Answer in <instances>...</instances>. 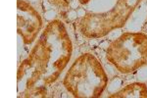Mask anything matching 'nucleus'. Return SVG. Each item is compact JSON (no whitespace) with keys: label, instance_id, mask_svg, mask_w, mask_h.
<instances>
[{"label":"nucleus","instance_id":"f257e3e1","mask_svg":"<svg viewBox=\"0 0 147 98\" xmlns=\"http://www.w3.org/2000/svg\"><path fill=\"white\" fill-rule=\"evenodd\" d=\"M72 53V40L64 24L52 21L18 69V82L26 80V96L35 97L40 80L43 88L55 82L70 62Z\"/></svg>","mask_w":147,"mask_h":98},{"label":"nucleus","instance_id":"f03ea898","mask_svg":"<svg viewBox=\"0 0 147 98\" xmlns=\"http://www.w3.org/2000/svg\"><path fill=\"white\" fill-rule=\"evenodd\" d=\"M109 78L100 61L91 53L78 57L66 73L63 84L74 97H100Z\"/></svg>","mask_w":147,"mask_h":98},{"label":"nucleus","instance_id":"7ed1b4c3","mask_svg":"<svg viewBox=\"0 0 147 98\" xmlns=\"http://www.w3.org/2000/svg\"><path fill=\"white\" fill-rule=\"evenodd\" d=\"M106 60L120 73H134L147 65V34L124 32L109 44Z\"/></svg>","mask_w":147,"mask_h":98},{"label":"nucleus","instance_id":"20e7f679","mask_svg":"<svg viewBox=\"0 0 147 98\" xmlns=\"http://www.w3.org/2000/svg\"><path fill=\"white\" fill-rule=\"evenodd\" d=\"M142 0H117L113 8L102 13H86L79 21L80 32L86 38H100L123 28Z\"/></svg>","mask_w":147,"mask_h":98},{"label":"nucleus","instance_id":"39448f33","mask_svg":"<svg viewBox=\"0 0 147 98\" xmlns=\"http://www.w3.org/2000/svg\"><path fill=\"white\" fill-rule=\"evenodd\" d=\"M18 34L25 44H30L35 40L42 27V19L39 13L25 0H18Z\"/></svg>","mask_w":147,"mask_h":98},{"label":"nucleus","instance_id":"423d86ee","mask_svg":"<svg viewBox=\"0 0 147 98\" xmlns=\"http://www.w3.org/2000/svg\"><path fill=\"white\" fill-rule=\"evenodd\" d=\"M110 98H147V85L143 82H132L119 91L109 96Z\"/></svg>","mask_w":147,"mask_h":98},{"label":"nucleus","instance_id":"0eeeda50","mask_svg":"<svg viewBox=\"0 0 147 98\" xmlns=\"http://www.w3.org/2000/svg\"><path fill=\"white\" fill-rule=\"evenodd\" d=\"M52 3L56 6H67L68 1L67 0H51Z\"/></svg>","mask_w":147,"mask_h":98},{"label":"nucleus","instance_id":"6e6552de","mask_svg":"<svg viewBox=\"0 0 147 98\" xmlns=\"http://www.w3.org/2000/svg\"><path fill=\"white\" fill-rule=\"evenodd\" d=\"M79 1H80V3H82V4H87L90 0H79Z\"/></svg>","mask_w":147,"mask_h":98}]
</instances>
